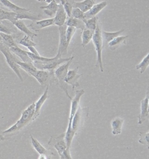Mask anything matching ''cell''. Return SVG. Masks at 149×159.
Returning a JSON list of instances; mask_svg holds the SVG:
<instances>
[{
  "label": "cell",
  "mask_w": 149,
  "mask_h": 159,
  "mask_svg": "<svg viewBox=\"0 0 149 159\" xmlns=\"http://www.w3.org/2000/svg\"><path fill=\"white\" fill-rule=\"evenodd\" d=\"M35 102L32 103L21 113V116L16 122L9 128L0 133V139L3 140L6 137H10L21 130L32 122L35 112Z\"/></svg>",
  "instance_id": "obj_1"
},
{
  "label": "cell",
  "mask_w": 149,
  "mask_h": 159,
  "mask_svg": "<svg viewBox=\"0 0 149 159\" xmlns=\"http://www.w3.org/2000/svg\"><path fill=\"white\" fill-rule=\"evenodd\" d=\"M27 53L30 58L34 66L39 70H47L54 72V70L60 64L66 63L71 59V57L66 58H63L62 57L56 54L55 57L51 58L37 56L27 51Z\"/></svg>",
  "instance_id": "obj_2"
},
{
  "label": "cell",
  "mask_w": 149,
  "mask_h": 159,
  "mask_svg": "<svg viewBox=\"0 0 149 159\" xmlns=\"http://www.w3.org/2000/svg\"><path fill=\"white\" fill-rule=\"evenodd\" d=\"M102 32L101 26L98 22L97 28L93 34L92 40L95 46V51L97 53V60L96 66L99 67L100 70L102 72H103L104 68L102 61V51L103 47V42L102 37Z\"/></svg>",
  "instance_id": "obj_3"
},
{
  "label": "cell",
  "mask_w": 149,
  "mask_h": 159,
  "mask_svg": "<svg viewBox=\"0 0 149 159\" xmlns=\"http://www.w3.org/2000/svg\"><path fill=\"white\" fill-rule=\"evenodd\" d=\"M74 58V57L72 56L71 59L69 61L60 66L56 69L54 71V76L58 80L59 85L60 88L63 89V91L66 94V96L71 100L72 99L71 96L69 94L68 90H67L68 89L67 84L65 82L64 80L68 72L69 67L71 64Z\"/></svg>",
  "instance_id": "obj_4"
},
{
  "label": "cell",
  "mask_w": 149,
  "mask_h": 159,
  "mask_svg": "<svg viewBox=\"0 0 149 159\" xmlns=\"http://www.w3.org/2000/svg\"><path fill=\"white\" fill-rule=\"evenodd\" d=\"M0 51L5 56L6 62L9 67L19 77V80L21 81H23V77L20 72L19 66L17 63L19 60L11 53L9 48L2 42H0Z\"/></svg>",
  "instance_id": "obj_5"
},
{
  "label": "cell",
  "mask_w": 149,
  "mask_h": 159,
  "mask_svg": "<svg viewBox=\"0 0 149 159\" xmlns=\"http://www.w3.org/2000/svg\"><path fill=\"white\" fill-rule=\"evenodd\" d=\"M84 94V89L77 90L76 91L75 95L74 98L72 99L68 126H72L71 123L73 118L80 106V100H81V97L83 96Z\"/></svg>",
  "instance_id": "obj_6"
},
{
  "label": "cell",
  "mask_w": 149,
  "mask_h": 159,
  "mask_svg": "<svg viewBox=\"0 0 149 159\" xmlns=\"http://www.w3.org/2000/svg\"><path fill=\"white\" fill-rule=\"evenodd\" d=\"M66 25L59 27L60 33V41L59 45L58 50L57 54L62 57L63 56L67 54L68 52L69 45L67 44L66 37Z\"/></svg>",
  "instance_id": "obj_7"
},
{
  "label": "cell",
  "mask_w": 149,
  "mask_h": 159,
  "mask_svg": "<svg viewBox=\"0 0 149 159\" xmlns=\"http://www.w3.org/2000/svg\"><path fill=\"white\" fill-rule=\"evenodd\" d=\"M48 144L52 146L56 150L59 156L63 154L66 149V146L64 139V134L56 137H51Z\"/></svg>",
  "instance_id": "obj_8"
},
{
  "label": "cell",
  "mask_w": 149,
  "mask_h": 159,
  "mask_svg": "<svg viewBox=\"0 0 149 159\" xmlns=\"http://www.w3.org/2000/svg\"><path fill=\"white\" fill-rule=\"evenodd\" d=\"M78 67L73 70H68L64 81L67 84H70L72 88L73 91L75 88L80 86V84L78 82V80L82 76V75L78 74Z\"/></svg>",
  "instance_id": "obj_9"
},
{
  "label": "cell",
  "mask_w": 149,
  "mask_h": 159,
  "mask_svg": "<svg viewBox=\"0 0 149 159\" xmlns=\"http://www.w3.org/2000/svg\"><path fill=\"white\" fill-rule=\"evenodd\" d=\"M149 92H147L145 98L141 102L140 112L138 116V124L141 125L149 119Z\"/></svg>",
  "instance_id": "obj_10"
},
{
  "label": "cell",
  "mask_w": 149,
  "mask_h": 159,
  "mask_svg": "<svg viewBox=\"0 0 149 159\" xmlns=\"http://www.w3.org/2000/svg\"><path fill=\"white\" fill-rule=\"evenodd\" d=\"M31 143L32 147L35 149L36 152L39 155H45L47 157L48 159H50L51 157L53 155V152L50 150H47L38 141L36 138L33 137V135H30Z\"/></svg>",
  "instance_id": "obj_11"
},
{
  "label": "cell",
  "mask_w": 149,
  "mask_h": 159,
  "mask_svg": "<svg viewBox=\"0 0 149 159\" xmlns=\"http://www.w3.org/2000/svg\"><path fill=\"white\" fill-rule=\"evenodd\" d=\"M67 18V15L64 11L63 5L60 2L59 4L58 8L56 13L53 18V25L58 26L59 27L64 25Z\"/></svg>",
  "instance_id": "obj_12"
},
{
  "label": "cell",
  "mask_w": 149,
  "mask_h": 159,
  "mask_svg": "<svg viewBox=\"0 0 149 159\" xmlns=\"http://www.w3.org/2000/svg\"><path fill=\"white\" fill-rule=\"evenodd\" d=\"M54 75V72H50L47 70H39L37 69L36 71L31 74L30 76H33L37 80L41 86L46 84V82L50 77Z\"/></svg>",
  "instance_id": "obj_13"
},
{
  "label": "cell",
  "mask_w": 149,
  "mask_h": 159,
  "mask_svg": "<svg viewBox=\"0 0 149 159\" xmlns=\"http://www.w3.org/2000/svg\"><path fill=\"white\" fill-rule=\"evenodd\" d=\"M48 90H49V86L47 85L43 94L41 95L40 98L38 99V101L36 103L35 102V112L32 118V122L36 120L40 115L42 107L48 98Z\"/></svg>",
  "instance_id": "obj_14"
},
{
  "label": "cell",
  "mask_w": 149,
  "mask_h": 159,
  "mask_svg": "<svg viewBox=\"0 0 149 159\" xmlns=\"http://www.w3.org/2000/svg\"><path fill=\"white\" fill-rule=\"evenodd\" d=\"M83 109L81 108V106H79L77 112L73 118L71 126L75 132L76 134L82 125L83 119L84 118L83 116L85 114L84 113H83Z\"/></svg>",
  "instance_id": "obj_15"
},
{
  "label": "cell",
  "mask_w": 149,
  "mask_h": 159,
  "mask_svg": "<svg viewBox=\"0 0 149 159\" xmlns=\"http://www.w3.org/2000/svg\"><path fill=\"white\" fill-rule=\"evenodd\" d=\"M107 2L106 1L95 4L92 8L87 12L84 13L85 19H91L96 17V16L105 7H106Z\"/></svg>",
  "instance_id": "obj_16"
},
{
  "label": "cell",
  "mask_w": 149,
  "mask_h": 159,
  "mask_svg": "<svg viewBox=\"0 0 149 159\" xmlns=\"http://www.w3.org/2000/svg\"><path fill=\"white\" fill-rule=\"evenodd\" d=\"M53 25V18L33 21L29 27L35 32H38L42 29Z\"/></svg>",
  "instance_id": "obj_17"
},
{
  "label": "cell",
  "mask_w": 149,
  "mask_h": 159,
  "mask_svg": "<svg viewBox=\"0 0 149 159\" xmlns=\"http://www.w3.org/2000/svg\"><path fill=\"white\" fill-rule=\"evenodd\" d=\"M70 2L73 7L79 8L84 13L88 11L95 4V1L94 0H84L81 2L71 1Z\"/></svg>",
  "instance_id": "obj_18"
},
{
  "label": "cell",
  "mask_w": 149,
  "mask_h": 159,
  "mask_svg": "<svg viewBox=\"0 0 149 159\" xmlns=\"http://www.w3.org/2000/svg\"><path fill=\"white\" fill-rule=\"evenodd\" d=\"M124 122V119L120 117H117L112 120L111 125L113 135L117 136L121 134Z\"/></svg>",
  "instance_id": "obj_19"
},
{
  "label": "cell",
  "mask_w": 149,
  "mask_h": 159,
  "mask_svg": "<svg viewBox=\"0 0 149 159\" xmlns=\"http://www.w3.org/2000/svg\"><path fill=\"white\" fill-rule=\"evenodd\" d=\"M59 4L55 0L51 1L47 6H41L40 8L43 10L45 14L50 17L55 15L58 8Z\"/></svg>",
  "instance_id": "obj_20"
},
{
  "label": "cell",
  "mask_w": 149,
  "mask_h": 159,
  "mask_svg": "<svg viewBox=\"0 0 149 159\" xmlns=\"http://www.w3.org/2000/svg\"><path fill=\"white\" fill-rule=\"evenodd\" d=\"M11 51L13 52L14 54L20 58L22 61V62H26V63H32V60L29 57L26 51H25L17 46L11 47L9 48Z\"/></svg>",
  "instance_id": "obj_21"
},
{
  "label": "cell",
  "mask_w": 149,
  "mask_h": 159,
  "mask_svg": "<svg viewBox=\"0 0 149 159\" xmlns=\"http://www.w3.org/2000/svg\"><path fill=\"white\" fill-rule=\"evenodd\" d=\"M0 3L3 6L7 7L10 10L11 12H14L16 14L21 13L24 12L29 11L30 9H26V8H22L17 6L15 4H13L11 2L7 0H1Z\"/></svg>",
  "instance_id": "obj_22"
},
{
  "label": "cell",
  "mask_w": 149,
  "mask_h": 159,
  "mask_svg": "<svg viewBox=\"0 0 149 159\" xmlns=\"http://www.w3.org/2000/svg\"><path fill=\"white\" fill-rule=\"evenodd\" d=\"M12 24L16 27L17 28V29H19V30L23 32V33H25L26 34L25 35L29 36L32 40H33V38L37 36V34L31 32L29 30L28 26H27L25 24L24 22H23V21H21V20H16L14 22H13Z\"/></svg>",
  "instance_id": "obj_23"
},
{
  "label": "cell",
  "mask_w": 149,
  "mask_h": 159,
  "mask_svg": "<svg viewBox=\"0 0 149 159\" xmlns=\"http://www.w3.org/2000/svg\"><path fill=\"white\" fill-rule=\"evenodd\" d=\"M65 24L67 27H71L76 29H81L82 31L85 28V25L83 21L72 17H67Z\"/></svg>",
  "instance_id": "obj_24"
},
{
  "label": "cell",
  "mask_w": 149,
  "mask_h": 159,
  "mask_svg": "<svg viewBox=\"0 0 149 159\" xmlns=\"http://www.w3.org/2000/svg\"><path fill=\"white\" fill-rule=\"evenodd\" d=\"M124 31V30H121L115 32H107L106 31H102V35L103 44L104 43H109L115 38L120 36V35L121 33H123Z\"/></svg>",
  "instance_id": "obj_25"
},
{
  "label": "cell",
  "mask_w": 149,
  "mask_h": 159,
  "mask_svg": "<svg viewBox=\"0 0 149 159\" xmlns=\"http://www.w3.org/2000/svg\"><path fill=\"white\" fill-rule=\"evenodd\" d=\"M41 16L39 15H35L30 13L29 11L24 12L21 13L16 14V20L27 19L32 20L33 21H37L40 19Z\"/></svg>",
  "instance_id": "obj_26"
},
{
  "label": "cell",
  "mask_w": 149,
  "mask_h": 159,
  "mask_svg": "<svg viewBox=\"0 0 149 159\" xmlns=\"http://www.w3.org/2000/svg\"><path fill=\"white\" fill-rule=\"evenodd\" d=\"M16 14L14 12L0 8V23L4 20H8L12 23L16 20Z\"/></svg>",
  "instance_id": "obj_27"
},
{
  "label": "cell",
  "mask_w": 149,
  "mask_h": 159,
  "mask_svg": "<svg viewBox=\"0 0 149 159\" xmlns=\"http://www.w3.org/2000/svg\"><path fill=\"white\" fill-rule=\"evenodd\" d=\"M128 37V35H123L115 38L108 43L109 48L111 50H115L121 45L125 43V40Z\"/></svg>",
  "instance_id": "obj_28"
},
{
  "label": "cell",
  "mask_w": 149,
  "mask_h": 159,
  "mask_svg": "<svg viewBox=\"0 0 149 159\" xmlns=\"http://www.w3.org/2000/svg\"><path fill=\"white\" fill-rule=\"evenodd\" d=\"M17 63L19 68L22 69L29 75H31L32 73H34L37 70V69L33 65V62L26 63V62H21L19 61L17 62Z\"/></svg>",
  "instance_id": "obj_29"
},
{
  "label": "cell",
  "mask_w": 149,
  "mask_h": 159,
  "mask_svg": "<svg viewBox=\"0 0 149 159\" xmlns=\"http://www.w3.org/2000/svg\"><path fill=\"white\" fill-rule=\"evenodd\" d=\"M94 33L88 29L85 28L82 31L81 35L82 45L83 46H86L93 39Z\"/></svg>",
  "instance_id": "obj_30"
},
{
  "label": "cell",
  "mask_w": 149,
  "mask_h": 159,
  "mask_svg": "<svg viewBox=\"0 0 149 159\" xmlns=\"http://www.w3.org/2000/svg\"><path fill=\"white\" fill-rule=\"evenodd\" d=\"M0 35L2 39V43L8 48L16 47L17 46L13 38L11 35L0 33Z\"/></svg>",
  "instance_id": "obj_31"
},
{
  "label": "cell",
  "mask_w": 149,
  "mask_h": 159,
  "mask_svg": "<svg viewBox=\"0 0 149 159\" xmlns=\"http://www.w3.org/2000/svg\"><path fill=\"white\" fill-rule=\"evenodd\" d=\"M85 25V28L90 30L94 33L97 28V26L98 21L97 17H95L91 19H85L83 21Z\"/></svg>",
  "instance_id": "obj_32"
},
{
  "label": "cell",
  "mask_w": 149,
  "mask_h": 159,
  "mask_svg": "<svg viewBox=\"0 0 149 159\" xmlns=\"http://www.w3.org/2000/svg\"><path fill=\"white\" fill-rule=\"evenodd\" d=\"M149 53L143 58L142 61L140 62L139 64L136 66V68L138 70H140V73L141 74H143L147 68L148 67L149 64Z\"/></svg>",
  "instance_id": "obj_33"
},
{
  "label": "cell",
  "mask_w": 149,
  "mask_h": 159,
  "mask_svg": "<svg viewBox=\"0 0 149 159\" xmlns=\"http://www.w3.org/2000/svg\"><path fill=\"white\" fill-rule=\"evenodd\" d=\"M19 44L27 48L32 47H35L36 46V44L34 43L33 40L26 35H25L24 37L20 40Z\"/></svg>",
  "instance_id": "obj_34"
},
{
  "label": "cell",
  "mask_w": 149,
  "mask_h": 159,
  "mask_svg": "<svg viewBox=\"0 0 149 159\" xmlns=\"http://www.w3.org/2000/svg\"><path fill=\"white\" fill-rule=\"evenodd\" d=\"M60 2L63 5L64 11L66 12L67 17H71L72 11L73 7L70 1H66V0H62L60 1Z\"/></svg>",
  "instance_id": "obj_35"
},
{
  "label": "cell",
  "mask_w": 149,
  "mask_h": 159,
  "mask_svg": "<svg viewBox=\"0 0 149 159\" xmlns=\"http://www.w3.org/2000/svg\"><path fill=\"white\" fill-rule=\"evenodd\" d=\"M140 136V139H139V143L141 144L147 146L148 148H149V132H141L139 134Z\"/></svg>",
  "instance_id": "obj_36"
},
{
  "label": "cell",
  "mask_w": 149,
  "mask_h": 159,
  "mask_svg": "<svg viewBox=\"0 0 149 159\" xmlns=\"http://www.w3.org/2000/svg\"><path fill=\"white\" fill-rule=\"evenodd\" d=\"M71 17L76 19L84 21L85 20L84 13L78 8L73 7L72 11Z\"/></svg>",
  "instance_id": "obj_37"
},
{
  "label": "cell",
  "mask_w": 149,
  "mask_h": 159,
  "mask_svg": "<svg viewBox=\"0 0 149 159\" xmlns=\"http://www.w3.org/2000/svg\"><path fill=\"white\" fill-rule=\"evenodd\" d=\"M76 28L71 27H67L66 31V37L67 44L69 45L76 31Z\"/></svg>",
  "instance_id": "obj_38"
},
{
  "label": "cell",
  "mask_w": 149,
  "mask_h": 159,
  "mask_svg": "<svg viewBox=\"0 0 149 159\" xmlns=\"http://www.w3.org/2000/svg\"><path fill=\"white\" fill-rule=\"evenodd\" d=\"M0 32L1 33H5L8 35H11V33L10 29H8L6 26L2 23H0Z\"/></svg>",
  "instance_id": "obj_39"
},
{
  "label": "cell",
  "mask_w": 149,
  "mask_h": 159,
  "mask_svg": "<svg viewBox=\"0 0 149 159\" xmlns=\"http://www.w3.org/2000/svg\"><path fill=\"white\" fill-rule=\"evenodd\" d=\"M60 159H73L70 154V150H67L60 156Z\"/></svg>",
  "instance_id": "obj_40"
},
{
  "label": "cell",
  "mask_w": 149,
  "mask_h": 159,
  "mask_svg": "<svg viewBox=\"0 0 149 159\" xmlns=\"http://www.w3.org/2000/svg\"><path fill=\"white\" fill-rule=\"evenodd\" d=\"M38 159H48V158L45 155H40Z\"/></svg>",
  "instance_id": "obj_41"
},
{
  "label": "cell",
  "mask_w": 149,
  "mask_h": 159,
  "mask_svg": "<svg viewBox=\"0 0 149 159\" xmlns=\"http://www.w3.org/2000/svg\"><path fill=\"white\" fill-rule=\"evenodd\" d=\"M0 42H2V37H1V35H0Z\"/></svg>",
  "instance_id": "obj_42"
}]
</instances>
